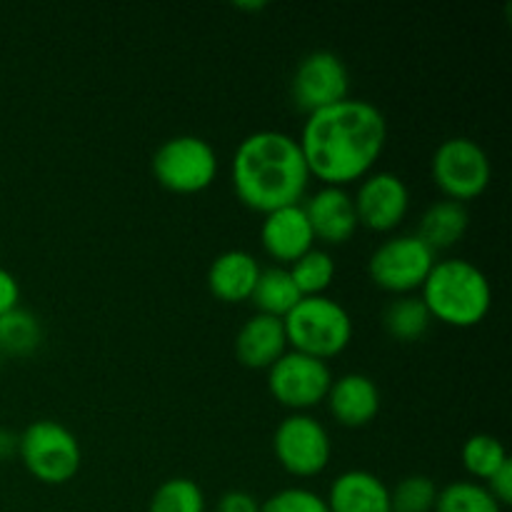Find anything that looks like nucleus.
Returning a JSON list of instances; mask_svg holds the SVG:
<instances>
[{
  "instance_id": "obj_1",
  "label": "nucleus",
  "mask_w": 512,
  "mask_h": 512,
  "mask_svg": "<svg viewBox=\"0 0 512 512\" xmlns=\"http://www.w3.org/2000/svg\"><path fill=\"white\" fill-rule=\"evenodd\" d=\"M388 143V120L378 105L345 98L305 115L298 145L310 178L320 185L348 188L373 173Z\"/></svg>"
},
{
  "instance_id": "obj_2",
  "label": "nucleus",
  "mask_w": 512,
  "mask_h": 512,
  "mask_svg": "<svg viewBox=\"0 0 512 512\" xmlns=\"http://www.w3.org/2000/svg\"><path fill=\"white\" fill-rule=\"evenodd\" d=\"M230 178L240 203L260 215L300 205L313 180L298 138L283 130H255L245 135L233 153Z\"/></svg>"
},
{
  "instance_id": "obj_3",
  "label": "nucleus",
  "mask_w": 512,
  "mask_h": 512,
  "mask_svg": "<svg viewBox=\"0 0 512 512\" xmlns=\"http://www.w3.org/2000/svg\"><path fill=\"white\" fill-rule=\"evenodd\" d=\"M420 300L433 320L450 328H475L493 308V285L473 260H435L420 288Z\"/></svg>"
},
{
  "instance_id": "obj_4",
  "label": "nucleus",
  "mask_w": 512,
  "mask_h": 512,
  "mask_svg": "<svg viewBox=\"0 0 512 512\" xmlns=\"http://www.w3.org/2000/svg\"><path fill=\"white\" fill-rule=\"evenodd\" d=\"M288 348L313 355L318 360H333L353 340V318L348 308L330 295L300 298L298 305L283 318Z\"/></svg>"
},
{
  "instance_id": "obj_5",
  "label": "nucleus",
  "mask_w": 512,
  "mask_h": 512,
  "mask_svg": "<svg viewBox=\"0 0 512 512\" xmlns=\"http://www.w3.org/2000/svg\"><path fill=\"white\" fill-rule=\"evenodd\" d=\"M23 468L43 485H65L80 473L83 450L70 428L58 420H35L18 435Z\"/></svg>"
},
{
  "instance_id": "obj_6",
  "label": "nucleus",
  "mask_w": 512,
  "mask_h": 512,
  "mask_svg": "<svg viewBox=\"0 0 512 512\" xmlns=\"http://www.w3.org/2000/svg\"><path fill=\"white\" fill-rule=\"evenodd\" d=\"M155 180L178 195H195L208 190L218 178L220 160L213 145L200 135H173L153 153Z\"/></svg>"
},
{
  "instance_id": "obj_7",
  "label": "nucleus",
  "mask_w": 512,
  "mask_h": 512,
  "mask_svg": "<svg viewBox=\"0 0 512 512\" xmlns=\"http://www.w3.org/2000/svg\"><path fill=\"white\" fill-rule=\"evenodd\" d=\"M430 173L445 198L465 205L488 190L493 180V163L478 140L455 135L435 148Z\"/></svg>"
},
{
  "instance_id": "obj_8",
  "label": "nucleus",
  "mask_w": 512,
  "mask_h": 512,
  "mask_svg": "<svg viewBox=\"0 0 512 512\" xmlns=\"http://www.w3.org/2000/svg\"><path fill=\"white\" fill-rule=\"evenodd\" d=\"M273 453L293 478H318L333 458L328 428L310 413H290L273 433Z\"/></svg>"
},
{
  "instance_id": "obj_9",
  "label": "nucleus",
  "mask_w": 512,
  "mask_h": 512,
  "mask_svg": "<svg viewBox=\"0 0 512 512\" xmlns=\"http://www.w3.org/2000/svg\"><path fill=\"white\" fill-rule=\"evenodd\" d=\"M435 253L418 235H393L373 250L368 275L380 290L393 295H415L435 265Z\"/></svg>"
},
{
  "instance_id": "obj_10",
  "label": "nucleus",
  "mask_w": 512,
  "mask_h": 512,
  "mask_svg": "<svg viewBox=\"0 0 512 512\" xmlns=\"http://www.w3.org/2000/svg\"><path fill=\"white\" fill-rule=\"evenodd\" d=\"M333 385V370L325 360L288 350L268 368V390L283 408L308 413L325 403Z\"/></svg>"
},
{
  "instance_id": "obj_11",
  "label": "nucleus",
  "mask_w": 512,
  "mask_h": 512,
  "mask_svg": "<svg viewBox=\"0 0 512 512\" xmlns=\"http://www.w3.org/2000/svg\"><path fill=\"white\" fill-rule=\"evenodd\" d=\"M290 95L305 115L350 98L348 65L333 50H313L303 55L290 78Z\"/></svg>"
},
{
  "instance_id": "obj_12",
  "label": "nucleus",
  "mask_w": 512,
  "mask_h": 512,
  "mask_svg": "<svg viewBox=\"0 0 512 512\" xmlns=\"http://www.w3.org/2000/svg\"><path fill=\"white\" fill-rule=\"evenodd\" d=\"M353 205L360 228L393 233L410 213V188L398 173L373 170L355 188Z\"/></svg>"
},
{
  "instance_id": "obj_13",
  "label": "nucleus",
  "mask_w": 512,
  "mask_h": 512,
  "mask_svg": "<svg viewBox=\"0 0 512 512\" xmlns=\"http://www.w3.org/2000/svg\"><path fill=\"white\" fill-rule=\"evenodd\" d=\"M303 210L315 243L320 240L323 245H345L360 228L348 188L320 185L310 198H305Z\"/></svg>"
},
{
  "instance_id": "obj_14",
  "label": "nucleus",
  "mask_w": 512,
  "mask_h": 512,
  "mask_svg": "<svg viewBox=\"0 0 512 512\" xmlns=\"http://www.w3.org/2000/svg\"><path fill=\"white\" fill-rule=\"evenodd\" d=\"M260 245L265 255L273 258L275 265L290 268L300 255L315 248L313 230H310L308 218H305L303 203L278 208L273 213L263 215L260 223Z\"/></svg>"
},
{
  "instance_id": "obj_15",
  "label": "nucleus",
  "mask_w": 512,
  "mask_h": 512,
  "mask_svg": "<svg viewBox=\"0 0 512 512\" xmlns=\"http://www.w3.org/2000/svg\"><path fill=\"white\" fill-rule=\"evenodd\" d=\"M330 415L343 428H365L373 423L380 413V388L370 375L365 373H345L333 378L328 390Z\"/></svg>"
},
{
  "instance_id": "obj_16",
  "label": "nucleus",
  "mask_w": 512,
  "mask_h": 512,
  "mask_svg": "<svg viewBox=\"0 0 512 512\" xmlns=\"http://www.w3.org/2000/svg\"><path fill=\"white\" fill-rule=\"evenodd\" d=\"M288 353V335L280 318L255 313L235 335V358L250 370H268Z\"/></svg>"
},
{
  "instance_id": "obj_17",
  "label": "nucleus",
  "mask_w": 512,
  "mask_h": 512,
  "mask_svg": "<svg viewBox=\"0 0 512 512\" xmlns=\"http://www.w3.org/2000/svg\"><path fill=\"white\" fill-rule=\"evenodd\" d=\"M330 512H393L390 488L370 470H345L330 483Z\"/></svg>"
},
{
  "instance_id": "obj_18",
  "label": "nucleus",
  "mask_w": 512,
  "mask_h": 512,
  "mask_svg": "<svg viewBox=\"0 0 512 512\" xmlns=\"http://www.w3.org/2000/svg\"><path fill=\"white\" fill-rule=\"evenodd\" d=\"M260 270L263 265L248 250H225L208 268L210 293L223 303H245L258 285Z\"/></svg>"
},
{
  "instance_id": "obj_19",
  "label": "nucleus",
  "mask_w": 512,
  "mask_h": 512,
  "mask_svg": "<svg viewBox=\"0 0 512 512\" xmlns=\"http://www.w3.org/2000/svg\"><path fill=\"white\" fill-rule=\"evenodd\" d=\"M470 228V213L463 203L455 200H438L423 213L418 225V238L428 245L433 253L448 250L463 240V235Z\"/></svg>"
},
{
  "instance_id": "obj_20",
  "label": "nucleus",
  "mask_w": 512,
  "mask_h": 512,
  "mask_svg": "<svg viewBox=\"0 0 512 512\" xmlns=\"http://www.w3.org/2000/svg\"><path fill=\"white\" fill-rule=\"evenodd\" d=\"M433 325L420 295H395L383 310V328L398 343H418Z\"/></svg>"
},
{
  "instance_id": "obj_21",
  "label": "nucleus",
  "mask_w": 512,
  "mask_h": 512,
  "mask_svg": "<svg viewBox=\"0 0 512 512\" xmlns=\"http://www.w3.org/2000/svg\"><path fill=\"white\" fill-rule=\"evenodd\" d=\"M300 298L303 295L295 288L290 270L283 268V265H270V268L260 270L258 285H255L253 295H250L258 313L273 315V318L280 320L298 305Z\"/></svg>"
},
{
  "instance_id": "obj_22",
  "label": "nucleus",
  "mask_w": 512,
  "mask_h": 512,
  "mask_svg": "<svg viewBox=\"0 0 512 512\" xmlns=\"http://www.w3.org/2000/svg\"><path fill=\"white\" fill-rule=\"evenodd\" d=\"M43 345V325L38 315L25 308H15L0 315V355L30 358Z\"/></svg>"
},
{
  "instance_id": "obj_23",
  "label": "nucleus",
  "mask_w": 512,
  "mask_h": 512,
  "mask_svg": "<svg viewBox=\"0 0 512 512\" xmlns=\"http://www.w3.org/2000/svg\"><path fill=\"white\" fill-rule=\"evenodd\" d=\"M460 460H463L465 473H468L475 483L485 485L505 463H508L510 455L500 438H495V435L490 433H475L463 443Z\"/></svg>"
},
{
  "instance_id": "obj_24",
  "label": "nucleus",
  "mask_w": 512,
  "mask_h": 512,
  "mask_svg": "<svg viewBox=\"0 0 512 512\" xmlns=\"http://www.w3.org/2000/svg\"><path fill=\"white\" fill-rule=\"evenodd\" d=\"M290 278L303 298L325 295L335 280V258L323 248H310L290 265Z\"/></svg>"
},
{
  "instance_id": "obj_25",
  "label": "nucleus",
  "mask_w": 512,
  "mask_h": 512,
  "mask_svg": "<svg viewBox=\"0 0 512 512\" xmlns=\"http://www.w3.org/2000/svg\"><path fill=\"white\" fill-rule=\"evenodd\" d=\"M433 512H503V505L490 495L483 483L455 480L438 490Z\"/></svg>"
},
{
  "instance_id": "obj_26",
  "label": "nucleus",
  "mask_w": 512,
  "mask_h": 512,
  "mask_svg": "<svg viewBox=\"0 0 512 512\" xmlns=\"http://www.w3.org/2000/svg\"><path fill=\"white\" fill-rule=\"evenodd\" d=\"M148 512H205V493L195 480L168 478L155 488Z\"/></svg>"
},
{
  "instance_id": "obj_27",
  "label": "nucleus",
  "mask_w": 512,
  "mask_h": 512,
  "mask_svg": "<svg viewBox=\"0 0 512 512\" xmlns=\"http://www.w3.org/2000/svg\"><path fill=\"white\" fill-rule=\"evenodd\" d=\"M438 485L428 475H408L390 490L393 512H433Z\"/></svg>"
},
{
  "instance_id": "obj_28",
  "label": "nucleus",
  "mask_w": 512,
  "mask_h": 512,
  "mask_svg": "<svg viewBox=\"0 0 512 512\" xmlns=\"http://www.w3.org/2000/svg\"><path fill=\"white\" fill-rule=\"evenodd\" d=\"M260 512H330L323 495L308 488H283L260 503Z\"/></svg>"
},
{
  "instance_id": "obj_29",
  "label": "nucleus",
  "mask_w": 512,
  "mask_h": 512,
  "mask_svg": "<svg viewBox=\"0 0 512 512\" xmlns=\"http://www.w3.org/2000/svg\"><path fill=\"white\" fill-rule=\"evenodd\" d=\"M215 512H260V503L248 490H228L215 503Z\"/></svg>"
},
{
  "instance_id": "obj_30",
  "label": "nucleus",
  "mask_w": 512,
  "mask_h": 512,
  "mask_svg": "<svg viewBox=\"0 0 512 512\" xmlns=\"http://www.w3.org/2000/svg\"><path fill=\"white\" fill-rule=\"evenodd\" d=\"M485 488L490 490V495H493L503 508L512 503V460H508V463L485 483Z\"/></svg>"
},
{
  "instance_id": "obj_31",
  "label": "nucleus",
  "mask_w": 512,
  "mask_h": 512,
  "mask_svg": "<svg viewBox=\"0 0 512 512\" xmlns=\"http://www.w3.org/2000/svg\"><path fill=\"white\" fill-rule=\"evenodd\" d=\"M20 308V285L10 270L0 268V315Z\"/></svg>"
},
{
  "instance_id": "obj_32",
  "label": "nucleus",
  "mask_w": 512,
  "mask_h": 512,
  "mask_svg": "<svg viewBox=\"0 0 512 512\" xmlns=\"http://www.w3.org/2000/svg\"><path fill=\"white\" fill-rule=\"evenodd\" d=\"M18 455V433L8 428H0V463Z\"/></svg>"
},
{
  "instance_id": "obj_33",
  "label": "nucleus",
  "mask_w": 512,
  "mask_h": 512,
  "mask_svg": "<svg viewBox=\"0 0 512 512\" xmlns=\"http://www.w3.org/2000/svg\"><path fill=\"white\" fill-rule=\"evenodd\" d=\"M238 8H243V10H263V8H268V3H265V0H255V3H238Z\"/></svg>"
}]
</instances>
